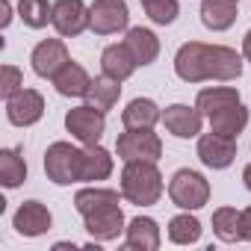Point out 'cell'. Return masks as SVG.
Segmentation results:
<instances>
[{"label":"cell","instance_id":"cell-11","mask_svg":"<svg viewBox=\"0 0 251 251\" xmlns=\"http://www.w3.org/2000/svg\"><path fill=\"white\" fill-rule=\"evenodd\" d=\"M198 160L207 169H227L236 160V139L222 133H204L198 139Z\"/></svg>","mask_w":251,"mask_h":251},{"label":"cell","instance_id":"cell-36","mask_svg":"<svg viewBox=\"0 0 251 251\" xmlns=\"http://www.w3.org/2000/svg\"><path fill=\"white\" fill-rule=\"evenodd\" d=\"M139 3H145V0H139Z\"/></svg>","mask_w":251,"mask_h":251},{"label":"cell","instance_id":"cell-1","mask_svg":"<svg viewBox=\"0 0 251 251\" xmlns=\"http://www.w3.org/2000/svg\"><path fill=\"white\" fill-rule=\"evenodd\" d=\"M175 74L183 83H204V80H236L242 74V56L225 45H204L186 42L175 56Z\"/></svg>","mask_w":251,"mask_h":251},{"label":"cell","instance_id":"cell-7","mask_svg":"<svg viewBox=\"0 0 251 251\" xmlns=\"http://www.w3.org/2000/svg\"><path fill=\"white\" fill-rule=\"evenodd\" d=\"M89 9H92L89 30L98 33V36L121 33V30H127V24H130V9H127L124 0H95Z\"/></svg>","mask_w":251,"mask_h":251},{"label":"cell","instance_id":"cell-32","mask_svg":"<svg viewBox=\"0 0 251 251\" xmlns=\"http://www.w3.org/2000/svg\"><path fill=\"white\" fill-rule=\"evenodd\" d=\"M0 15H3V18H0V27H9V21H12V3H9V0H0Z\"/></svg>","mask_w":251,"mask_h":251},{"label":"cell","instance_id":"cell-20","mask_svg":"<svg viewBox=\"0 0 251 251\" xmlns=\"http://www.w3.org/2000/svg\"><path fill=\"white\" fill-rule=\"evenodd\" d=\"M163 118L160 106L151 100V98H133L121 112V124L124 127H133V130H142V127H154V124Z\"/></svg>","mask_w":251,"mask_h":251},{"label":"cell","instance_id":"cell-8","mask_svg":"<svg viewBox=\"0 0 251 251\" xmlns=\"http://www.w3.org/2000/svg\"><path fill=\"white\" fill-rule=\"evenodd\" d=\"M45 115V98L36 89H18L12 98H6V118L15 127H33Z\"/></svg>","mask_w":251,"mask_h":251},{"label":"cell","instance_id":"cell-31","mask_svg":"<svg viewBox=\"0 0 251 251\" xmlns=\"http://www.w3.org/2000/svg\"><path fill=\"white\" fill-rule=\"evenodd\" d=\"M18 89H24V74H21V68L3 65V68H0V95H3V98H12Z\"/></svg>","mask_w":251,"mask_h":251},{"label":"cell","instance_id":"cell-27","mask_svg":"<svg viewBox=\"0 0 251 251\" xmlns=\"http://www.w3.org/2000/svg\"><path fill=\"white\" fill-rule=\"evenodd\" d=\"M27 180V163L15 148H3L0 151V183L6 189H15Z\"/></svg>","mask_w":251,"mask_h":251},{"label":"cell","instance_id":"cell-23","mask_svg":"<svg viewBox=\"0 0 251 251\" xmlns=\"http://www.w3.org/2000/svg\"><path fill=\"white\" fill-rule=\"evenodd\" d=\"M118 98H121V83L112 80V77H106V74L95 77L92 86H89V92H86V103H92L100 112H109L118 103Z\"/></svg>","mask_w":251,"mask_h":251},{"label":"cell","instance_id":"cell-29","mask_svg":"<svg viewBox=\"0 0 251 251\" xmlns=\"http://www.w3.org/2000/svg\"><path fill=\"white\" fill-rule=\"evenodd\" d=\"M18 15L27 27L42 30L48 27V21H53V3H48V0H18Z\"/></svg>","mask_w":251,"mask_h":251},{"label":"cell","instance_id":"cell-4","mask_svg":"<svg viewBox=\"0 0 251 251\" xmlns=\"http://www.w3.org/2000/svg\"><path fill=\"white\" fill-rule=\"evenodd\" d=\"M169 198L180 210H201L210 201V183L204 175H198L192 169H180L169 180Z\"/></svg>","mask_w":251,"mask_h":251},{"label":"cell","instance_id":"cell-15","mask_svg":"<svg viewBox=\"0 0 251 251\" xmlns=\"http://www.w3.org/2000/svg\"><path fill=\"white\" fill-rule=\"evenodd\" d=\"M124 248L130 251H157L160 248V225L151 216H136L124 227Z\"/></svg>","mask_w":251,"mask_h":251},{"label":"cell","instance_id":"cell-9","mask_svg":"<svg viewBox=\"0 0 251 251\" xmlns=\"http://www.w3.org/2000/svg\"><path fill=\"white\" fill-rule=\"evenodd\" d=\"M92 9L83 3V0H56L53 3V27L62 39H74L89 27Z\"/></svg>","mask_w":251,"mask_h":251},{"label":"cell","instance_id":"cell-16","mask_svg":"<svg viewBox=\"0 0 251 251\" xmlns=\"http://www.w3.org/2000/svg\"><path fill=\"white\" fill-rule=\"evenodd\" d=\"M239 15V0H201V24L213 33L230 30Z\"/></svg>","mask_w":251,"mask_h":251},{"label":"cell","instance_id":"cell-25","mask_svg":"<svg viewBox=\"0 0 251 251\" xmlns=\"http://www.w3.org/2000/svg\"><path fill=\"white\" fill-rule=\"evenodd\" d=\"M213 233L222 242H239L242 239V210L219 207L213 213Z\"/></svg>","mask_w":251,"mask_h":251},{"label":"cell","instance_id":"cell-30","mask_svg":"<svg viewBox=\"0 0 251 251\" xmlns=\"http://www.w3.org/2000/svg\"><path fill=\"white\" fill-rule=\"evenodd\" d=\"M145 15L154 21V24H175L177 21V12H180V6H177V0H145Z\"/></svg>","mask_w":251,"mask_h":251},{"label":"cell","instance_id":"cell-10","mask_svg":"<svg viewBox=\"0 0 251 251\" xmlns=\"http://www.w3.org/2000/svg\"><path fill=\"white\" fill-rule=\"evenodd\" d=\"M30 62H33V71H36L39 77L53 80V77L71 62V56H68V48H65L62 39H45V42H39V45L33 48Z\"/></svg>","mask_w":251,"mask_h":251},{"label":"cell","instance_id":"cell-18","mask_svg":"<svg viewBox=\"0 0 251 251\" xmlns=\"http://www.w3.org/2000/svg\"><path fill=\"white\" fill-rule=\"evenodd\" d=\"M136 68H139V65H136L133 53L127 50V45H124V42H121V45H109V48H103V53H100V71H103L106 77L124 83Z\"/></svg>","mask_w":251,"mask_h":251},{"label":"cell","instance_id":"cell-6","mask_svg":"<svg viewBox=\"0 0 251 251\" xmlns=\"http://www.w3.org/2000/svg\"><path fill=\"white\" fill-rule=\"evenodd\" d=\"M103 127H106V112L95 109L92 103H83L65 112V130L83 145H98L103 136Z\"/></svg>","mask_w":251,"mask_h":251},{"label":"cell","instance_id":"cell-2","mask_svg":"<svg viewBox=\"0 0 251 251\" xmlns=\"http://www.w3.org/2000/svg\"><path fill=\"white\" fill-rule=\"evenodd\" d=\"M163 195V175L151 160L124 163L121 172V198H127L136 207H151Z\"/></svg>","mask_w":251,"mask_h":251},{"label":"cell","instance_id":"cell-22","mask_svg":"<svg viewBox=\"0 0 251 251\" xmlns=\"http://www.w3.org/2000/svg\"><path fill=\"white\" fill-rule=\"evenodd\" d=\"M53 86H56V92H59L62 98H86V92H89V86H92V77H89V71H86L83 65L68 62V65L53 77Z\"/></svg>","mask_w":251,"mask_h":251},{"label":"cell","instance_id":"cell-12","mask_svg":"<svg viewBox=\"0 0 251 251\" xmlns=\"http://www.w3.org/2000/svg\"><path fill=\"white\" fill-rule=\"evenodd\" d=\"M163 124L166 130L177 139H192L201 133V124H204V112L198 106H186V103H172L163 112Z\"/></svg>","mask_w":251,"mask_h":251},{"label":"cell","instance_id":"cell-3","mask_svg":"<svg viewBox=\"0 0 251 251\" xmlns=\"http://www.w3.org/2000/svg\"><path fill=\"white\" fill-rule=\"evenodd\" d=\"M80 157L83 148H74L71 142H53L45 151V175L56 186L80 183Z\"/></svg>","mask_w":251,"mask_h":251},{"label":"cell","instance_id":"cell-5","mask_svg":"<svg viewBox=\"0 0 251 251\" xmlns=\"http://www.w3.org/2000/svg\"><path fill=\"white\" fill-rule=\"evenodd\" d=\"M115 151H118V157L124 163H133V160H151V163H157L163 157V142L154 133V127H142V130L124 127V133H118Z\"/></svg>","mask_w":251,"mask_h":251},{"label":"cell","instance_id":"cell-17","mask_svg":"<svg viewBox=\"0 0 251 251\" xmlns=\"http://www.w3.org/2000/svg\"><path fill=\"white\" fill-rule=\"evenodd\" d=\"M112 175V154L98 142V145H86L83 157H80V183H95V180H106Z\"/></svg>","mask_w":251,"mask_h":251},{"label":"cell","instance_id":"cell-33","mask_svg":"<svg viewBox=\"0 0 251 251\" xmlns=\"http://www.w3.org/2000/svg\"><path fill=\"white\" fill-rule=\"evenodd\" d=\"M242 239L251 242V207L242 210Z\"/></svg>","mask_w":251,"mask_h":251},{"label":"cell","instance_id":"cell-34","mask_svg":"<svg viewBox=\"0 0 251 251\" xmlns=\"http://www.w3.org/2000/svg\"><path fill=\"white\" fill-rule=\"evenodd\" d=\"M242 56L251 62V30L245 33V39H242Z\"/></svg>","mask_w":251,"mask_h":251},{"label":"cell","instance_id":"cell-13","mask_svg":"<svg viewBox=\"0 0 251 251\" xmlns=\"http://www.w3.org/2000/svg\"><path fill=\"white\" fill-rule=\"evenodd\" d=\"M83 225L95 242H112L124 230V213L118 204H109V207H100V210L83 216Z\"/></svg>","mask_w":251,"mask_h":251},{"label":"cell","instance_id":"cell-28","mask_svg":"<svg viewBox=\"0 0 251 251\" xmlns=\"http://www.w3.org/2000/svg\"><path fill=\"white\" fill-rule=\"evenodd\" d=\"M169 239L175 245H195L201 239V222L195 216H189V210L180 213V216H175L169 222Z\"/></svg>","mask_w":251,"mask_h":251},{"label":"cell","instance_id":"cell-24","mask_svg":"<svg viewBox=\"0 0 251 251\" xmlns=\"http://www.w3.org/2000/svg\"><path fill=\"white\" fill-rule=\"evenodd\" d=\"M230 103H239V92L233 86H210V89H201L198 98H195V106L210 118L213 112L230 106Z\"/></svg>","mask_w":251,"mask_h":251},{"label":"cell","instance_id":"cell-14","mask_svg":"<svg viewBox=\"0 0 251 251\" xmlns=\"http://www.w3.org/2000/svg\"><path fill=\"white\" fill-rule=\"evenodd\" d=\"M12 225H15V230H18L21 236H42V233L50 230L53 216H50V210H48L42 201H24V204L15 210Z\"/></svg>","mask_w":251,"mask_h":251},{"label":"cell","instance_id":"cell-26","mask_svg":"<svg viewBox=\"0 0 251 251\" xmlns=\"http://www.w3.org/2000/svg\"><path fill=\"white\" fill-rule=\"evenodd\" d=\"M109 204H118V192L115 189H103V186H86L74 195V207L80 216H89L100 207H109Z\"/></svg>","mask_w":251,"mask_h":251},{"label":"cell","instance_id":"cell-35","mask_svg":"<svg viewBox=\"0 0 251 251\" xmlns=\"http://www.w3.org/2000/svg\"><path fill=\"white\" fill-rule=\"evenodd\" d=\"M242 183H245V189L251 192V163H248V166L242 169Z\"/></svg>","mask_w":251,"mask_h":251},{"label":"cell","instance_id":"cell-21","mask_svg":"<svg viewBox=\"0 0 251 251\" xmlns=\"http://www.w3.org/2000/svg\"><path fill=\"white\" fill-rule=\"evenodd\" d=\"M245 124H248V109L242 106V100L230 103V106H225V109H219V112L210 115V130L222 133V136H233L236 139L245 130Z\"/></svg>","mask_w":251,"mask_h":251},{"label":"cell","instance_id":"cell-19","mask_svg":"<svg viewBox=\"0 0 251 251\" xmlns=\"http://www.w3.org/2000/svg\"><path fill=\"white\" fill-rule=\"evenodd\" d=\"M124 45H127V50L133 53L136 65H142V68L151 65L160 56V39L145 27H130L127 36H124Z\"/></svg>","mask_w":251,"mask_h":251}]
</instances>
